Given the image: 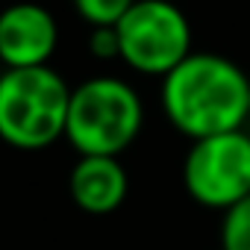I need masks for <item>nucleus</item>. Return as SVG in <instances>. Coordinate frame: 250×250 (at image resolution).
Wrapping results in <instances>:
<instances>
[{"label": "nucleus", "instance_id": "1", "mask_svg": "<svg viewBox=\"0 0 250 250\" xmlns=\"http://www.w3.org/2000/svg\"><path fill=\"white\" fill-rule=\"evenodd\" d=\"M162 112L191 142L244 130L250 118V77L227 56L191 53L162 77Z\"/></svg>", "mask_w": 250, "mask_h": 250}, {"label": "nucleus", "instance_id": "2", "mask_svg": "<svg viewBox=\"0 0 250 250\" xmlns=\"http://www.w3.org/2000/svg\"><path fill=\"white\" fill-rule=\"evenodd\" d=\"M145 106L121 77H91L71 88L65 139L80 156H118L142 133Z\"/></svg>", "mask_w": 250, "mask_h": 250}, {"label": "nucleus", "instance_id": "3", "mask_svg": "<svg viewBox=\"0 0 250 250\" xmlns=\"http://www.w3.org/2000/svg\"><path fill=\"white\" fill-rule=\"evenodd\" d=\"M71 88L50 68L0 74V139L18 150H42L65 136Z\"/></svg>", "mask_w": 250, "mask_h": 250}, {"label": "nucleus", "instance_id": "4", "mask_svg": "<svg viewBox=\"0 0 250 250\" xmlns=\"http://www.w3.org/2000/svg\"><path fill=\"white\" fill-rule=\"evenodd\" d=\"M121 62L145 77H168L191 56V24L174 0H136L115 27Z\"/></svg>", "mask_w": 250, "mask_h": 250}, {"label": "nucleus", "instance_id": "5", "mask_svg": "<svg viewBox=\"0 0 250 250\" xmlns=\"http://www.w3.org/2000/svg\"><path fill=\"white\" fill-rule=\"evenodd\" d=\"M183 183L188 197L206 209L227 212L250 197V133L232 130L191 142Z\"/></svg>", "mask_w": 250, "mask_h": 250}, {"label": "nucleus", "instance_id": "6", "mask_svg": "<svg viewBox=\"0 0 250 250\" xmlns=\"http://www.w3.org/2000/svg\"><path fill=\"white\" fill-rule=\"evenodd\" d=\"M56 44L59 24L44 6L12 3L0 12V62L6 71L50 65Z\"/></svg>", "mask_w": 250, "mask_h": 250}, {"label": "nucleus", "instance_id": "7", "mask_svg": "<svg viewBox=\"0 0 250 250\" xmlns=\"http://www.w3.org/2000/svg\"><path fill=\"white\" fill-rule=\"evenodd\" d=\"M71 200L88 215H109L127 200V171L118 156H80L71 168Z\"/></svg>", "mask_w": 250, "mask_h": 250}, {"label": "nucleus", "instance_id": "8", "mask_svg": "<svg viewBox=\"0 0 250 250\" xmlns=\"http://www.w3.org/2000/svg\"><path fill=\"white\" fill-rule=\"evenodd\" d=\"M136 0H74V12L94 27H118V21L130 12Z\"/></svg>", "mask_w": 250, "mask_h": 250}, {"label": "nucleus", "instance_id": "9", "mask_svg": "<svg viewBox=\"0 0 250 250\" xmlns=\"http://www.w3.org/2000/svg\"><path fill=\"white\" fill-rule=\"evenodd\" d=\"M221 250H250V197L224 212Z\"/></svg>", "mask_w": 250, "mask_h": 250}, {"label": "nucleus", "instance_id": "10", "mask_svg": "<svg viewBox=\"0 0 250 250\" xmlns=\"http://www.w3.org/2000/svg\"><path fill=\"white\" fill-rule=\"evenodd\" d=\"M88 50L94 59H121V42L115 27H94L88 36Z\"/></svg>", "mask_w": 250, "mask_h": 250}]
</instances>
